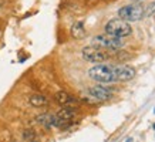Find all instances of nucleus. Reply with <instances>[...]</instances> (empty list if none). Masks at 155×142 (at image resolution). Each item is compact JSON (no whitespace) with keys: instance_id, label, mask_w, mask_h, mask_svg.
I'll use <instances>...</instances> for the list:
<instances>
[{"instance_id":"nucleus-1","label":"nucleus","mask_w":155,"mask_h":142,"mask_svg":"<svg viewBox=\"0 0 155 142\" xmlns=\"http://www.w3.org/2000/svg\"><path fill=\"white\" fill-rule=\"evenodd\" d=\"M88 76L91 80L97 81L100 84H111L114 82L115 77H114V73H113V67L111 66H107V64H97V66L91 67L88 70Z\"/></svg>"},{"instance_id":"nucleus-2","label":"nucleus","mask_w":155,"mask_h":142,"mask_svg":"<svg viewBox=\"0 0 155 142\" xmlns=\"http://www.w3.org/2000/svg\"><path fill=\"white\" fill-rule=\"evenodd\" d=\"M105 33L107 34H111V36H115V37H128L131 36L132 33V28H131V24L124 21L121 19H113L110 20L107 24H105Z\"/></svg>"},{"instance_id":"nucleus-3","label":"nucleus","mask_w":155,"mask_h":142,"mask_svg":"<svg viewBox=\"0 0 155 142\" xmlns=\"http://www.w3.org/2000/svg\"><path fill=\"white\" fill-rule=\"evenodd\" d=\"M91 43H93V46L103 48V50H120L124 47V41L121 37H115V36H111L107 33L95 36L91 40Z\"/></svg>"},{"instance_id":"nucleus-4","label":"nucleus","mask_w":155,"mask_h":142,"mask_svg":"<svg viewBox=\"0 0 155 142\" xmlns=\"http://www.w3.org/2000/svg\"><path fill=\"white\" fill-rule=\"evenodd\" d=\"M118 16H120V19L127 21V23L138 21V20H141L145 16V9L141 5H138V3H132V5L121 7L118 10Z\"/></svg>"},{"instance_id":"nucleus-5","label":"nucleus","mask_w":155,"mask_h":142,"mask_svg":"<svg viewBox=\"0 0 155 142\" xmlns=\"http://www.w3.org/2000/svg\"><path fill=\"white\" fill-rule=\"evenodd\" d=\"M81 56L85 61L88 63H94V64H100V63H104L108 58V54L104 51L103 48L95 47V46H87L81 50Z\"/></svg>"},{"instance_id":"nucleus-6","label":"nucleus","mask_w":155,"mask_h":142,"mask_svg":"<svg viewBox=\"0 0 155 142\" xmlns=\"http://www.w3.org/2000/svg\"><path fill=\"white\" fill-rule=\"evenodd\" d=\"M75 111H77L75 107H63L58 112L54 114L56 115V127L64 128L67 125H70L71 121L74 119L75 114H77Z\"/></svg>"},{"instance_id":"nucleus-7","label":"nucleus","mask_w":155,"mask_h":142,"mask_svg":"<svg viewBox=\"0 0 155 142\" xmlns=\"http://www.w3.org/2000/svg\"><path fill=\"white\" fill-rule=\"evenodd\" d=\"M113 73L117 81H130L137 74L135 68L131 66H115L113 67Z\"/></svg>"},{"instance_id":"nucleus-8","label":"nucleus","mask_w":155,"mask_h":142,"mask_svg":"<svg viewBox=\"0 0 155 142\" xmlns=\"http://www.w3.org/2000/svg\"><path fill=\"white\" fill-rule=\"evenodd\" d=\"M88 94L98 101H108L113 98V91L104 85H93L88 88Z\"/></svg>"},{"instance_id":"nucleus-9","label":"nucleus","mask_w":155,"mask_h":142,"mask_svg":"<svg viewBox=\"0 0 155 142\" xmlns=\"http://www.w3.org/2000/svg\"><path fill=\"white\" fill-rule=\"evenodd\" d=\"M54 99H56L57 104H60L61 107H75V104H77V99H75L73 95L68 94V92H66V91H58V92H56Z\"/></svg>"},{"instance_id":"nucleus-10","label":"nucleus","mask_w":155,"mask_h":142,"mask_svg":"<svg viewBox=\"0 0 155 142\" xmlns=\"http://www.w3.org/2000/svg\"><path fill=\"white\" fill-rule=\"evenodd\" d=\"M71 36L75 38V40H81V38L85 37V28H84V23L83 21H75L73 26H71Z\"/></svg>"},{"instance_id":"nucleus-11","label":"nucleus","mask_w":155,"mask_h":142,"mask_svg":"<svg viewBox=\"0 0 155 142\" xmlns=\"http://www.w3.org/2000/svg\"><path fill=\"white\" fill-rule=\"evenodd\" d=\"M28 102H30V105H33L36 108H41V107L48 105V99L47 97H44L41 94H34L28 98Z\"/></svg>"},{"instance_id":"nucleus-12","label":"nucleus","mask_w":155,"mask_h":142,"mask_svg":"<svg viewBox=\"0 0 155 142\" xmlns=\"http://www.w3.org/2000/svg\"><path fill=\"white\" fill-rule=\"evenodd\" d=\"M23 139L26 142L33 141V139H36V132H34L33 129H26L23 132Z\"/></svg>"},{"instance_id":"nucleus-13","label":"nucleus","mask_w":155,"mask_h":142,"mask_svg":"<svg viewBox=\"0 0 155 142\" xmlns=\"http://www.w3.org/2000/svg\"><path fill=\"white\" fill-rule=\"evenodd\" d=\"M127 142H132V138H127Z\"/></svg>"},{"instance_id":"nucleus-14","label":"nucleus","mask_w":155,"mask_h":142,"mask_svg":"<svg viewBox=\"0 0 155 142\" xmlns=\"http://www.w3.org/2000/svg\"><path fill=\"white\" fill-rule=\"evenodd\" d=\"M2 6H3V0H0V7H2Z\"/></svg>"},{"instance_id":"nucleus-15","label":"nucleus","mask_w":155,"mask_h":142,"mask_svg":"<svg viewBox=\"0 0 155 142\" xmlns=\"http://www.w3.org/2000/svg\"><path fill=\"white\" fill-rule=\"evenodd\" d=\"M138 2H141V0H134V3H138Z\"/></svg>"},{"instance_id":"nucleus-16","label":"nucleus","mask_w":155,"mask_h":142,"mask_svg":"<svg viewBox=\"0 0 155 142\" xmlns=\"http://www.w3.org/2000/svg\"><path fill=\"white\" fill-rule=\"evenodd\" d=\"M30 142H37V141H36V139H33V141H30Z\"/></svg>"},{"instance_id":"nucleus-17","label":"nucleus","mask_w":155,"mask_h":142,"mask_svg":"<svg viewBox=\"0 0 155 142\" xmlns=\"http://www.w3.org/2000/svg\"><path fill=\"white\" fill-rule=\"evenodd\" d=\"M154 129H155V124H154Z\"/></svg>"},{"instance_id":"nucleus-18","label":"nucleus","mask_w":155,"mask_h":142,"mask_svg":"<svg viewBox=\"0 0 155 142\" xmlns=\"http://www.w3.org/2000/svg\"><path fill=\"white\" fill-rule=\"evenodd\" d=\"M154 112H155V109H154Z\"/></svg>"}]
</instances>
